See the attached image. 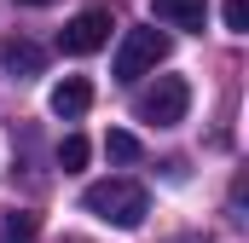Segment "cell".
Wrapping results in <instances>:
<instances>
[{
    "label": "cell",
    "instance_id": "1",
    "mask_svg": "<svg viewBox=\"0 0 249 243\" xmlns=\"http://www.w3.org/2000/svg\"><path fill=\"white\" fill-rule=\"evenodd\" d=\"M81 208L99 214V220L116 226V232H133V226H145L151 197H145V185H133V180H93L81 191Z\"/></svg>",
    "mask_w": 249,
    "mask_h": 243
},
{
    "label": "cell",
    "instance_id": "2",
    "mask_svg": "<svg viewBox=\"0 0 249 243\" xmlns=\"http://www.w3.org/2000/svg\"><path fill=\"white\" fill-rule=\"evenodd\" d=\"M133 110H139V122H151V127H180L191 110V87L186 75H157L139 99H133Z\"/></svg>",
    "mask_w": 249,
    "mask_h": 243
},
{
    "label": "cell",
    "instance_id": "3",
    "mask_svg": "<svg viewBox=\"0 0 249 243\" xmlns=\"http://www.w3.org/2000/svg\"><path fill=\"white\" fill-rule=\"evenodd\" d=\"M168 58V35L162 29H127V41L116 47V81H139Z\"/></svg>",
    "mask_w": 249,
    "mask_h": 243
},
{
    "label": "cell",
    "instance_id": "4",
    "mask_svg": "<svg viewBox=\"0 0 249 243\" xmlns=\"http://www.w3.org/2000/svg\"><path fill=\"white\" fill-rule=\"evenodd\" d=\"M110 29H116L110 12H81V17H70V23L58 29V47L70 52V58H87V52H99V47L110 41Z\"/></svg>",
    "mask_w": 249,
    "mask_h": 243
},
{
    "label": "cell",
    "instance_id": "5",
    "mask_svg": "<svg viewBox=\"0 0 249 243\" xmlns=\"http://www.w3.org/2000/svg\"><path fill=\"white\" fill-rule=\"evenodd\" d=\"M47 104H53V116H64V122L87 116V104H93V81H87V75H64Z\"/></svg>",
    "mask_w": 249,
    "mask_h": 243
},
{
    "label": "cell",
    "instance_id": "6",
    "mask_svg": "<svg viewBox=\"0 0 249 243\" xmlns=\"http://www.w3.org/2000/svg\"><path fill=\"white\" fill-rule=\"evenodd\" d=\"M41 64H47V52L35 41H0V69L6 75H41Z\"/></svg>",
    "mask_w": 249,
    "mask_h": 243
},
{
    "label": "cell",
    "instance_id": "7",
    "mask_svg": "<svg viewBox=\"0 0 249 243\" xmlns=\"http://www.w3.org/2000/svg\"><path fill=\"white\" fill-rule=\"evenodd\" d=\"M151 12H157L162 23H174V29H203L209 0H151Z\"/></svg>",
    "mask_w": 249,
    "mask_h": 243
},
{
    "label": "cell",
    "instance_id": "8",
    "mask_svg": "<svg viewBox=\"0 0 249 243\" xmlns=\"http://www.w3.org/2000/svg\"><path fill=\"white\" fill-rule=\"evenodd\" d=\"M35 232H41V226H35V214H29V208H12V214H6V226H0V243H35Z\"/></svg>",
    "mask_w": 249,
    "mask_h": 243
},
{
    "label": "cell",
    "instance_id": "9",
    "mask_svg": "<svg viewBox=\"0 0 249 243\" xmlns=\"http://www.w3.org/2000/svg\"><path fill=\"white\" fill-rule=\"evenodd\" d=\"M58 168H64V174H75V168H87V139H81V133H70V139L58 145Z\"/></svg>",
    "mask_w": 249,
    "mask_h": 243
},
{
    "label": "cell",
    "instance_id": "10",
    "mask_svg": "<svg viewBox=\"0 0 249 243\" xmlns=\"http://www.w3.org/2000/svg\"><path fill=\"white\" fill-rule=\"evenodd\" d=\"M105 151H110L116 162H139V139H133V133H122V127H116V133L105 139Z\"/></svg>",
    "mask_w": 249,
    "mask_h": 243
},
{
    "label": "cell",
    "instance_id": "11",
    "mask_svg": "<svg viewBox=\"0 0 249 243\" xmlns=\"http://www.w3.org/2000/svg\"><path fill=\"white\" fill-rule=\"evenodd\" d=\"M226 29L232 35H249V0H226Z\"/></svg>",
    "mask_w": 249,
    "mask_h": 243
},
{
    "label": "cell",
    "instance_id": "12",
    "mask_svg": "<svg viewBox=\"0 0 249 243\" xmlns=\"http://www.w3.org/2000/svg\"><path fill=\"white\" fill-rule=\"evenodd\" d=\"M23 6H47V0H23Z\"/></svg>",
    "mask_w": 249,
    "mask_h": 243
}]
</instances>
